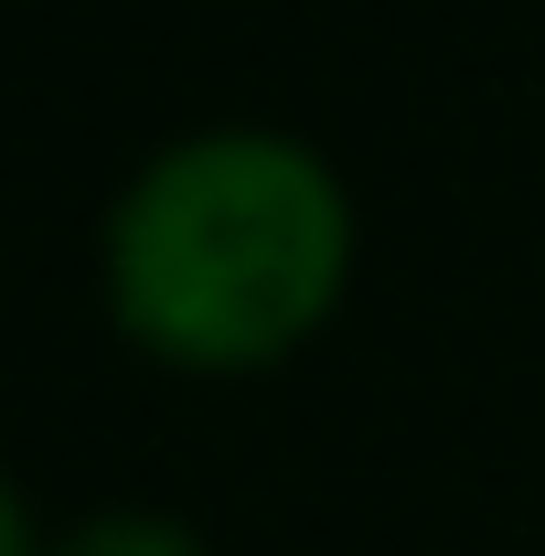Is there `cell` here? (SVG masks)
Listing matches in <instances>:
<instances>
[{
  "mask_svg": "<svg viewBox=\"0 0 545 556\" xmlns=\"http://www.w3.org/2000/svg\"><path fill=\"white\" fill-rule=\"evenodd\" d=\"M0 556H54V535L33 525V503H22V482L0 471Z\"/></svg>",
  "mask_w": 545,
  "mask_h": 556,
  "instance_id": "3957f363",
  "label": "cell"
},
{
  "mask_svg": "<svg viewBox=\"0 0 545 556\" xmlns=\"http://www.w3.org/2000/svg\"><path fill=\"white\" fill-rule=\"evenodd\" d=\"M364 214L321 139L278 118H204L129 161L97 214L107 332L161 375H268L342 321Z\"/></svg>",
  "mask_w": 545,
  "mask_h": 556,
  "instance_id": "6da1fadb",
  "label": "cell"
},
{
  "mask_svg": "<svg viewBox=\"0 0 545 556\" xmlns=\"http://www.w3.org/2000/svg\"><path fill=\"white\" fill-rule=\"evenodd\" d=\"M54 556H214L182 514H150V503H107V514H75Z\"/></svg>",
  "mask_w": 545,
  "mask_h": 556,
  "instance_id": "7a4b0ae2",
  "label": "cell"
}]
</instances>
